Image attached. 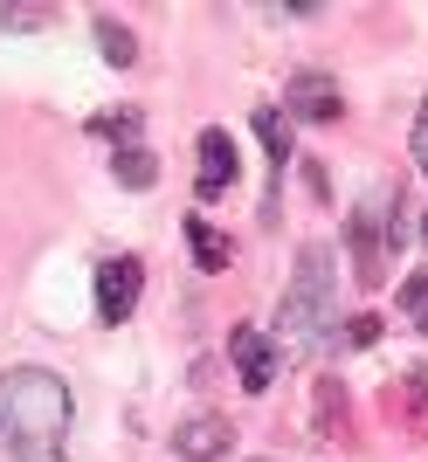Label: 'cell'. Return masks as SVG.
Instances as JSON below:
<instances>
[{
  "label": "cell",
  "mask_w": 428,
  "mask_h": 462,
  "mask_svg": "<svg viewBox=\"0 0 428 462\" xmlns=\"http://www.w3.org/2000/svg\"><path fill=\"white\" fill-rule=\"evenodd\" d=\"M235 448V428L221 414H194V421H180L173 435V462H221Z\"/></svg>",
  "instance_id": "277c9868"
},
{
  "label": "cell",
  "mask_w": 428,
  "mask_h": 462,
  "mask_svg": "<svg viewBox=\"0 0 428 462\" xmlns=\"http://www.w3.org/2000/svg\"><path fill=\"white\" fill-rule=\"evenodd\" d=\"M291 117H304V125H339V117H346V90H339L325 69H297L291 77Z\"/></svg>",
  "instance_id": "3957f363"
},
{
  "label": "cell",
  "mask_w": 428,
  "mask_h": 462,
  "mask_svg": "<svg viewBox=\"0 0 428 462\" xmlns=\"http://www.w3.org/2000/svg\"><path fill=\"white\" fill-rule=\"evenodd\" d=\"M352 255H359V276L380 283V235H373V208L352 214Z\"/></svg>",
  "instance_id": "ba28073f"
},
{
  "label": "cell",
  "mask_w": 428,
  "mask_h": 462,
  "mask_svg": "<svg viewBox=\"0 0 428 462\" xmlns=\"http://www.w3.org/2000/svg\"><path fill=\"white\" fill-rule=\"evenodd\" d=\"M98 49H104V62H117V69H125V62L138 56V42L125 35V28H117V21H98Z\"/></svg>",
  "instance_id": "7c38bea8"
},
{
  "label": "cell",
  "mask_w": 428,
  "mask_h": 462,
  "mask_svg": "<svg viewBox=\"0 0 428 462\" xmlns=\"http://www.w3.org/2000/svg\"><path fill=\"white\" fill-rule=\"evenodd\" d=\"M249 125H256V138H263V152L276 159V173H284V166H291V132H284V111H256Z\"/></svg>",
  "instance_id": "9c48e42d"
},
{
  "label": "cell",
  "mask_w": 428,
  "mask_h": 462,
  "mask_svg": "<svg viewBox=\"0 0 428 462\" xmlns=\"http://www.w3.org/2000/svg\"><path fill=\"white\" fill-rule=\"evenodd\" d=\"M401 310H408L414 325H422V331H428V270H414V276H408V283H401Z\"/></svg>",
  "instance_id": "4fadbf2b"
},
{
  "label": "cell",
  "mask_w": 428,
  "mask_h": 462,
  "mask_svg": "<svg viewBox=\"0 0 428 462\" xmlns=\"http://www.w3.org/2000/svg\"><path fill=\"white\" fill-rule=\"evenodd\" d=\"M339 338L331 325V249L312 242V249L297 255V276L284 290V304H276V359H304V352H325Z\"/></svg>",
  "instance_id": "6da1fadb"
},
{
  "label": "cell",
  "mask_w": 428,
  "mask_h": 462,
  "mask_svg": "<svg viewBox=\"0 0 428 462\" xmlns=\"http://www.w3.org/2000/svg\"><path fill=\"white\" fill-rule=\"evenodd\" d=\"M187 249H194V263H200V270H228V263H235V242H228V235H221V228H214V221H200V214H194V221H187Z\"/></svg>",
  "instance_id": "52a82bcc"
},
{
  "label": "cell",
  "mask_w": 428,
  "mask_h": 462,
  "mask_svg": "<svg viewBox=\"0 0 428 462\" xmlns=\"http://www.w3.org/2000/svg\"><path fill=\"white\" fill-rule=\"evenodd\" d=\"M56 7H0V28H35V21H49Z\"/></svg>",
  "instance_id": "9a60e30c"
},
{
  "label": "cell",
  "mask_w": 428,
  "mask_h": 462,
  "mask_svg": "<svg viewBox=\"0 0 428 462\" xmlns=\"http://www.w3.org/2000/svg\"><path fill=\"white\" fill-rule=\"evenodd\" d=\"M235 173H242V166H235V138L228 132H200V200H221V193L235 187Z\"/></svg>",
  "instance_id": "8992f818"
},
{
  "label": "cell",
  "mask_w": 428,
  "mask_h": 462,
  "mask_svg": "<svg viewBox=\"0 0 428 462\" xmlns=\"http://www.w3.org/2000/svg\"><path fill=\"white\" fill-rule=\"evenodd\" d=\"M228 352H235V373H242V386H249V393H270V380H276V346H270V338H263L256 325H235Z\"/></svg>",
  "instance_id": "5b68a950"
},
{
  "label": "cell",
  "mask_w": 428,
  "mask_h": 462,
  "mask_svg": "<svg viewBox=\"0 0 428 462\" xmlns=\"http://www.w3.org/2000/svg\"><path fill=\"white\" fill-rule=\"evenodd\" d=\"M138 283H145V263H138V255H104L98 263V318L104 325H125V318H132Z\"/></svg>",
  "instance_id": "7a4b0ae2"
},
{
  "label": "cell",
  "mask_w": 428,
  "mask_h": 462,
  "mask_svg": "<svg viewBox=\"0 0 428 462\" xmlns=\"http://www.w3.org/2000/svg\"><path fill=\"white\" fill-rule=\"evenodd\" d=\"M90 132L117 138V152H125V145H138V111H104V117H90Z\"/></svg>",
  "instance_id": "8fae6325"
},
{
  "label": "cell",
  "mask_w": 428,
  "mask_h": 462,
  "mask_svg": "<svg viewBox=\"0 0 428 462\" xmlns=\"http://www.w3.org/2000/svg\"><path fill=\"white\" fill-rule=\"evenodd\" d=\"M422 242H428V214H422Z\"/></svg>",
  "instance_id": "e0dca14e"
},
{
  "label": "cell",
  "mask_w": 428,
  "mask_h": 462,
  "mask_svg": "<svg viewBox=\"0 0 428 462\" xmlns=\"http://www.w3.org/2000/svg\"><path fill=\"white\" fill-rule=\"evenodd\" d=\"M414 166L428 173V97H422V117H414Z\"/></svg>",
  "instance_id": "2e32d148"
},
{
  "label": "cell",
  "mask_w": 428,
  "mask_h": 462,
  "mask_svg": "<svg viewBox=\"0 0 428 462\" xmlns=\"http://www.w3.org/2000/svg\"><path fill=\"white\" fill-rule=\"evenodd\" d=\"M339 338H346L352 352H359V346H373V338H380V318H373V310H359V318H352V325L339 331Z\"/></svg>",
  "instance_id": "5bb4252c"
},
{
  "label": "cell",
  "mask_w": 428,
  "mask_h": 462,
  "mask_svg": "<svg viewBox=\"0 0 428 462\" xmlns=\"http://www.w3.org/2000/svg\"><path fill=\"white\" fill-rule=\"evenodd\" d=\"M117 180H125V187H153V180H159V159L145 152V145H125V152H117Z\"/></svg>",
  "instance_id": "30bf717a"
}]
</instances>
